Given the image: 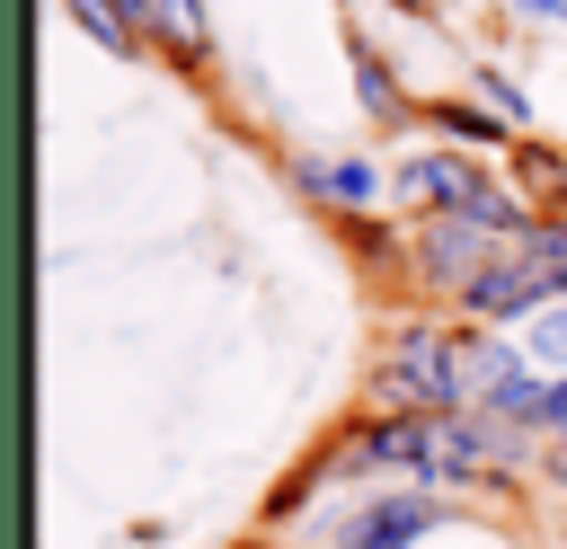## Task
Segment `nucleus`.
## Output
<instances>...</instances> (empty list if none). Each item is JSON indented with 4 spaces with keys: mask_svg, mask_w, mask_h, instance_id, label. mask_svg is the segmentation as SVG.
I'll return each instance as SVG.
<instances>
[{
    "mask_svg": "<svg viewBox=\"0 0 567 549\" xmlns=\"http://www.w3.org/2000/svg\"><path fill=\"white\" fill-rule=\"evenodd\" d=\"M363 398H372L381 416H452V407H470V390H461V354H452V328H443V319H408V328L381 345Z\"/></svg>",
    "mask_w": 567,
    "mask_h": 549,
    "instance_id": "obj_1",
    "label": "nucleus"
},
{
    "mask_svg": "<svg viewBox=\"0 0 567 549\" xmlns=\"http://www.w3.org/2000/svg\"><path fill=\"white\" fill-rule=\"evenodd\" d=\"M558 292H567V266H558V257H540L532 239H505V248H496V257H487L452 301H461V319H478V328H487V319H532V310H540V301H558Z\"/></svg>",
    "mask_w": 567,
    "mask_h": 549,
    "instance_id": "obj_2",
    "label": "nucleus"
},
{
    "mask_svg": "<svg viewBox=\"0 0 567 549\" xmlns=\"http://www.w3.org/2000/svg\"><path fill=\"white\" fill-rule=\"evenodd\" d=\"M523 469V425L487 416V407H452L434 416V487H487Z\"/></svg>",
    "mask_w": 567,
    "mask_h": 549,
    "instance_id": "obj_3",
    "label": "nucleus"
},
{
    "mask_svg": "<svg viewBox=\"0 0 567 549\" xmlns=\"http://www.w3.org/2000/svg\"><path fill=\"white\" fill-rule=\"evenodd\" d=\"M496 248H505V230H487V221H470V213H416V230H408V274H416L425 292H461Z\"/></svg>",
    "mask_w": 567,
    "mask_h": 549,
    "instance_id": "obj_4",
    "label": "nucleus"
},
{
    "mask_svg": "<svg viewBox=\"0 0 567 549\" xmlns=\"http://www.w3.org/2000/svg\"><path fill=\"white\" fill-rule=\"evenodd\" d=\"M478 195H487V168L470 151H416L390 168V204H408V213H470Z\"/></svg>",
    "mask_w": 567,
    "mask_h": 549,
    "instance_id": "obj_5",
    "label": "nucleus"
},
{
    "mask_svg": "<svg viewBox=\"0 0 567 549\" xmlns=\"http://www.w3.org/2000/svg\"><path fill=\"white\" fill-rule=\"evenodd\" d=\"M425 531H443V505L425 487H390V496H363L337 531V549H416Z\"/></svg>",
    "mask_w": 567,
    "mask_h": 549,
    "instance_id": "obj_6",
    "label": "nucleus"
},
{
    "mask_svg": "<svg viewBox=\"0 0 567 549\" xmlns=\"http://www.w3.org/2000/svg\"><path fill=\"white\" fill-rule=\"evenodd\" d=\"M292 186H301L319 213H337V221H354V213H381V204H390V177H381L363 151H337V159H292Z\"/></svg>",
    "mask_w": 567,
    "mask_h": 549,
    "instance_id": "obj_7",
    "label": "nucleus"
},
{
    "mask_svg": "<svg viewBox=\"0 0 567 549\" xmlns=\"http://www.w3.org/2000/svg\"><path fill=\"white\" fill-rule=\"evenodd\" d=\"M505 186H514L532 213H567V151L514 133V142H505Z\"/></svg>",
    "mask_w": 567,
    "mask_h": 549,
    "instance_id": "obj_8",
    "label": "nucleus"
},
{
    "mask_svg": "<svg viewBox=\"0 0 567 549\" xmlns=\"http://www.w3.org/2000/svg\"><path fill=\"white\" fill-rule=\"evenodd\" d=\"M346 71H354V97H363V115H372V124H408V89H399V71H390V53H381V44L346 35Z\"/></svg>",
    "mask_w": 567,
    "mask_h": 549,
    "instance_id": "obj_9",
    "label": "nucleus"
},
{
    "mask_svg": "<svg viewBox=\"0 0 567 549\" xmlns=\"http://www.w3.org/2000/svg\"><path fill=\"white\" fill-rule=\"evenodd\" d=\"M452 354H461V390H470V398H487L505 372H523V345H496L478 319H470V328H452Z\"/></svg>",
    "mask_w": 567,
    "mask_h": 549,
    "instance_id": "obj_10",
    "label": "nucleus"
},
{
    "mask_svg": "<svg viewBox=\"0 0 567 549\" xmlns=\"http://www.w3.org/2000/svg\"><path fill=\"white\" fill-rule=\"evenodd\" d=\"M425 124L452 133V142H470V151H505L514 142V124L496 106H478V97H443V106H425Z\"/></svg>",
    "mask_w": 567,
    "mask_h": 549,
    "instance_id": "obj_11",
    "label": "nucleus"
},
{
    "mask_svg": "<svg viewBox=\"0 0 567 549\" xmlns=\"http://www.w3.org/2000/svg\"><path fill=\"white\" fill-rule=\"evenodd\" d=\"M62 18L97 44V53H115V62H142V35H133V18L115 9V0H62Z\"/></svg>",
    "mask_w": 567,
    "mask_h": 549,
    "instance_id": "obj_12",
    "label": "nucleus"
},
{
    "mask_svg": "<svg viewBox=\"0 0 567 549\" xmlns=\"http://www.w3.org/2000/svg\"><path fill=\"white\" fill-rule=\"evenodd\" d=\"M523 363H532V372H567V292L532 310V336H523Z\"/></svg>",
    "mask_w": 567,
    "mask_h": 549,
    "instance_id": "obj_13",
    "label": "nucleus"
},
{
    "mask_svg": "<svg viewBox=\"0 0 567 549\" xmlns=\"http://www.w3.org/2000/svg\"><path fill=\"white\" fill-rule=\"evenodd\" d=\"M478 106H496V115H505V124H514V133H523V124H532V97H523V89H514V80H505V71H496V62H478Z\"/></svg>",
    "mask_w": 567,
    "mask_h": 549,
    "instance_id": "obj_14",
    "label": "nucleus"
},
{
    "mask_svg": "<svg viewBox=\"0 0 567 549\" xmlns=\"http://www.w3.org/2000/svg\"><path fill=\"white\" fill-rule=\"evenodd\" d=\"M532 434H558V443H567V372H540V416H532Z\"/></svg>",
    "mask_w": 567,
    "mask_h": 549,
    "instance_id": "obj_15",
    "label": "nucleus"
},
{
    "mask_svg": "<svg viewBox=\"0 0 567 549\" xmlns=\"http://www.w3.org/2000/svg\"><path fill=\"white\" fill-rule=\"evenodd\" d=\"M523 239H532V248H540V257H558V266H567V213H549V221H532V230H523Z\"/></svg>",
    "mask_w": 567,
    "mask_h": 549,
    "instance_id": "obj_16",
    "label": "nucleus"
},
{
    "mask_svg": "<svg viewBox=\"0 0 567 549\" xmlns=\"http://www.w3.org/2000/svg\"><path fill=\"white\" fill-rule=\"evenodd\" d=\"M523 18H540V27H567V0H514Z\"/></svg>",
    "mask_w": 567,
    "mask_h": 549,
    "instance_id": "obj_17",
    "label": "nucleus"
},
{
    "mask_svg": "<svg viewBox=\"0 0 567 549\" xmlns=\"http://www.w3.org/2000/svg\"><path fill=\"white\" fill-rule=\"evenodd\" d=\"M390 9H399V18H434V0H390Z\"/></svg>",
    "mask_w": 567,
    "mask_h": 549,
    "instance_id": "obj_18",
    "label": "nucleus"
},
{
    "mask_svg": "<svg viewBox=\"0 0 567 549\" xmlns=\"http://www.w3.org/2000/svg\"><path fill=\"white\" fill-rule=\"evenodd\" d=\"M558 549H567V540H558Z\"/></svg>",
    "mask_w": 567,
    "mask_h": 549,
    "instance_id": "obj_19",
    "label": "nucleus"
}]
</instances>
